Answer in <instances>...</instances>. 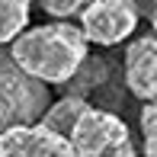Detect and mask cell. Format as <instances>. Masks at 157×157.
Segmentation results:
<instances>
[{"label":"cell","instance_id":"1","mask_svg":"<svg viewBox=\"0 0 157 157\" xmlns=\"http://www.w3.org/2000/svg\"><path fill=\"white\" fill-rule=\"evenodd\" d=\"M87 48L90 42L83 29L61 19L23 29L10 42V61L45 87H64L87 64Z\"/></svg>","mask_w":157,"mask_h":157},{"label":"cell","instance_id":"2","mask_svg":"<svg viewBox=\"0 0 157 157\" xmlns=\"http://www.w3.org/2000/svg\"><path fill=\"white\" fill-rule=\"evenodd\" d=\"M48 109V87L26 77L10 55L0 58V135L10 125L39 122Z\"/></svg>","mask_w":157,"mask_h":157},{"label":"cell","instance_id":"3","mask_svg":"<svg viewBox=\"0 0 157 157\" xmlns=\"http://www.w3.org/2000/svg\"><path fill=\"white\" fill-rule=\"evenodd\" d=\"M138 26V3L135 0H90L80 13V29L87 42L112 48L125 42Z\"/></svg>","mask_w":157,"mask_h":157},{"label":"cell","instance_id":"4","mask_svg":"<svg viewBox=\"0 0 157 157\" xmlns=\"http://www.w3.org/2000/svg\"><path fill=\"white\" fill-rule=\"evenodd\" d=\"M67 138H71V144H74L77 157H103L106 151H112V147L128 144L132 135H128V125L116 112L99 109V106H87Z\"/></svg>","mask_w":157,"mask_h":157},{"label":"cell","instance_id":"5","mask_svg":"<svg viewBox=\"0 0 157 157\" xmlns=\"http://www.w3.org/2000/svg\"><path fill=\"white\" fill-rule=\"evenodd\" d=\"M0 157H77L71 138L45 128L42 122L10 125L0 135Z\"/></svg>","mask_w":157,"mask_h":157},{"label":"cell","instance_id":"6","mask_svg":"<svg viewBox=\"0 0 157 157\" xmlns=\"http://www.w3.org/2000/svg\"><path fill=\"white\" fill-rule=\"evenodd\" d=\"M125 87L138 99H157V35H141L125 48Z\"/></svg>","mask_w":157,"mask_h":157},{"label":"cell","instance_id":"7","mask_svg":"<svg viewBox=\"0 0 157 157\" xmlns=\"http://www.w3.org/2000/svg\"><path fill=\"white\" fill-rule=\"evenodd\" d=\"M87 99L83 96H74V93H67V96H61V99H55V103H48V109L42 112V119L39 122L45 125V128H52V132H58L67 138L71 132H74V125H77V119L83 116V109H87Z\"/></svg>","mask_w":157,"mask_h":157},{"label":"cell","instance_id":"8","mask_svg":"<svg viewBox=\"0 0 157 157\" xmlns=\"http://www.w3.org/2000/svg\"><path fill=\"white\" fill-rule=\"evenodd\" d=\"M32 0H0V45H10L29 26Z\"/></svg>","mask_w":157,"mask_h":157},{"label":"cell","instance_id":"9","mask_svg":"<svg viewBox=\"0 0 157 157\" xmlns=\"http://www.w3.org/2000/svg\"><path fill=\"white\" fill-rule=\"evenodd\" d=\"M141 141H144V157H157V99L141 106Z\"/></svg>","mask_w":157,"mask_h":157},{"label":"cell","instance_id":"10","mask_svg":"<svg viewBox=\"0 0 157 157\" xmlns=\"http://www.w3.org/2000/svg\"><path fill=\"white\" fill-rule=\"evenodd\" d=\"M90 0H39V6L48 13V16H58V19H67V16H80L83 6Z\"/></svg>","mask_w":157,"mask_h":157},{"label":"cell","instance_id":"11","mask_svg":"<svg viewBox=\"0 0 157 157\" xmlns=\"http://www.w3.org/2000/svg\"><path fill=\"white\" fill-rule=\"evenodd\" d=\"M103 157H144V154H138V151H135V144L128 141V144H119V147H112V151H106Z\"/></svg>","mask_w":157,"mask_h":157},{"label":"cell","instance_id":"12","mask_svg":"<svg viewBox=\"0 0 157 157\" xmlns=\"http://www.w3.org/2000/svg\"><path fill=\"white\" fill-rule=\"evenodd\" d=\"M151 26H154V35H157V6H154V13H151Z\"/></svg>","mask_w":157,"mask_h":157},{"label":"cell","instance_id":"13","mask_svg":"<svg viewBox=\"0 0 157 157\" xmlns=\"http://www.w3.org/2000/svg\"><path fill=\"white\" fill-rule=\"evenodd\" d=\"M151 3H157V0H151Z\"/></svg>","mask_w":157,"mask_h":157}]
</instances>
